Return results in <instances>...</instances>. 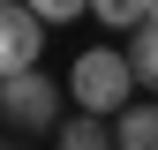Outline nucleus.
Segmentation results:
<instances>
[{"label":"nucleus","instance_id":"9","mask_svg":"<svg viewBox=\"0 0 158 150\" xmlns=\"http://www.w3.org/2000/svg\"><path fill=\"white\" fill-rule=\"evenodd\" d=\"M143 15H151V23H158V0H151V8H143Z\"/></svg>","mask_w":158,"mask_h":150},{"label":"nucleus","instance_id":"4","mask_svg":"<svg viewBox=\"0 0 158 150\" xmlns=\"http://www.w3.org/2000/svg\"><path fill=\"white\" fill-rule=\"evenodd\" d=\"M113 143L121 150H158V90L151 98H128L121 112H113Z\"/></svg>","mask_w":158,"mask_h":150},{"label":"nucleus","instance_id":"7","mask_svg":"<svg viewBox=\"0 0 158 150\" xmlns=\"http://www.w3.org/2000/svg\"><path fill=\"white\" fill-rule=\"evenodd\" d=\"M90 8H98V23H106V30H135L151 0H90Z\"/></svg>","mask_w":158,"mask_h":150},{"label":"nucleus","instance_id":"5","mask_svg":"<svg viewBox=\"0 0 158 150\" xmlns=\"http://www.w3.org/2000/svg\"><path fill=\"white\" fill-rule=\"evenodd\" d=\"M45 143H60V150H106V143H113V120L75 105V120H53V135H45Z\"/></svg>","mask_w":158,"mask_h":150},{"label":"nucleus","instance_id":"1","mask_svg":"<svg viewBox=\"0 0 158 150\" xmlns=\"http://www.w3.org/2000/svg\"><path fill=\"white\" fill-rule=\"evenodd\" d=\"M135 98V68H128V53H113V45H90V53H75V68H68V105H83V112H121Z\"/></svg>","mask_w":158,"mask_h":150},{"label":"nucleus","instance_id":"3","mask_svg":"<svg viewBox=\"0 0 158 150\" xmlns=\"http://www.w3.org/2000/svg\"><path fill=\"white\" fill-rule=\"evenodd\" d=\"M38 53H45V15L30 0H0V75L30 68Z\"/></svg>","mask_w":158,"mask_h":150},{"label":"nucleus","instance_id":"8","mask_svg":"<svg viewBox=\"0 0 158 150\" xmlns=\"http://www.w3.org/2000/svg\"><path fill=\"white\" fill-rule=\"evenodd\" d=\"M38 15H45V30L53 23H75V15H90V0H30Z\"/></svg>","mask_w":158,"mask_h":150},{"label":"nucleus","instance_id":"2","mask_svg":"<svg viewBox=\"0 0 158 150\" xmlns=\"http://www.w3.org/2000/svg\"><path fill=\"white\" fill-rule=\"evenodd\" d=\"M60 105H68V90H53L38 60H30V68H15V75H0V120H8L15 135H53Z\"/></svg>","mask_w":158,"mask_h":150},{"label":"nucleus","instance_id":"6","mask_svg":"<svg viewBox=\"0 0 158 150\" xmlns=\"http://www.w3.org/2000/svg\"><path fill=\"white\" fill-rule=\"evenodd\" d=\"M128 68H135V90H158V23L151 15L128 30Z\"/></svg>","mask_w":158,"mask_h":150}]
</instances>
